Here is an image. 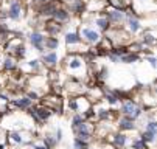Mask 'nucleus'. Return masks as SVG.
Here are the masks:
<instances>
[{
	"mask_svg": "<svg viewBox=\"0 0 157 149\" xmlns=\"http://www.w3.org/2000/svg\"><path fill=\"white\" fill-rule=\"evenodd\" d=\"M64 69L69 72V75L73 79H78V81H81L86 76V73L89 72L87 62L84 61L82 54H79V53H70L67 56L64 61Z\"/></svg>",
	"mask_w": 157,
	"mask_h": 149,
	"instance_id": "f257e3e1",
	"label": "nucleus"
},
{
	"mask_svg": "<svg viewBox=\"0 0 157 149\" xmlns=\"http://www.w3.org/2000/svg\"><path fill=\"white\" fill-rule=\"evenodd\" d=\"M120 114L123 117H128V118L136 121L137 118L142 117L143 109L137 104V101H134L132 98H128V99H121L120 101Z\"/></svg>",
	"mask_w": 157,
	"mask_h": 149,
	"instance_id": "f03ea898",
	"label": "nucleus"
},
{
	"mask_svg": "<svg viewBox=\"0 0 157 149\" xmlns=\"http://www.w3.org/2000/svg\"><path fill=\"white\" fill-rule=\"evenodd\" d=\"M5 11H6V19L13 20V22H19L24 17L27 8L22 0H8V8Z\"/></svg>",
	"mask_w": 157,
	"mask_h": 149,
	"instance_id": "7ed1b4c3",
	"label": "nucleus"
},
{
	"mask_svg": "<svg viewBox=\"0 0 157 149\" xmlns=\"http://www.w3.org/2000/svg\"><path fill=\"white\" fill-rule=\"evenodd\" d=\"M28 114L34 120L36 124H42V123L48 121L50 117L53 115V112L48 107H45V106H42V104H31V107L28 109Z\"/></svg>",
	"mask_w": 157,
	"mask_h": 149,
	"instance_id": "20e7f679",
	"label": "nucleus"
},
{
	"mask_svg": "<svg viewBox=\"0 0 157 149\" xmlns=\"http://www.w3.org/2000/svg\"><path fill=\"white\" fill-rule=\"evenodd\" d=\"M103 16L109 20L110 27H120L126 22V16H124V11L123 9H115V8H106L104 11H101Z\"/></svg>",
	"mask_w": 157,
	"mask_h": 149,
	"instance_id": "39448f33",
	"label": "nucleus"
},
{
	"mask_svg": "<svg viewBox=\"0 0 157 149\" xmlns=\"http://www.w3.org/2000/svg\"><path fill=\"white\" fill-rule=\"evenodd\" d=\"M78 33H79L81 40L84 42V44H87V45H97L100 42V39H101L100 33L97 30L90 28V27H81Z\"/></svg>",
	"mask_w": 157,
	"mask_h": 149,
	"instance_id": "423d86ee",
	"label": "nucleus"
},
{
	"mask_svg": "<svg viewBox=\"0 0 157 149\" xmlns=\"http://www.w3.org/2000/svg\"><path fill=\"white\" fill-rule=\"evenodd\" d=\"M17 70L22 75H34V73H39L42 70V64H40L39 59H31L25 64H20L17 67Z\"/></svg>",
	"mask_w": 157,
	"mask_h": 149,
	"instance_id": "0eeeda50",
	"label": "nucleus"
},
{
	"mask_svg": "<svg viewBox=\"0 0 157 149\" xmlns=\"http://www.w3.org/2000/svg\"><path fill=\"white\" fill-rule=\"evenodd\" d=\"M28 39H30L31 47H33L36 51L44 53V40H45V34H44L42 31H39V30H33V31L30 33Z\"/></svg>",
	"mask_w": 157,
	"mask_h": 149,
	"instance_id": "6e6552de",
	"label": "nucleus"
},
{
	"mask_svg": "<svg viewBox=\"0 0 157 149\" xmlns=\"http://www.w3.org/2000/svg\"><path fill=\"white\" fill-rule=\"evenodd\" d=\"M39 61H40V64L44 67H47L50 70H55L58 67V64H59V56H58L56 51H47V53L42 54V58Z\"/></svg>",
	"mask_w": 157,
	"mask_h": 149,
	"instance_id": "1a4fd4ad",
	"label": "nucleus"
},
{
	"mask_svg": "<svg viewBox=\"0 0 157 149\" xmlns=\"http://www.w3.org/2000/svg\"><path fill=\"white\" fill-rule=\"evenodd\" d=\"M44 30H45L47 36H53V37H58V34L64 30V25L62 24H58L55 22L53 19H48L44 22Z\"/></svg>",
	"mask_w": 157,
	"mask_h": 149,
	"instance_id": "9d476101",
	"label": "nucleus"
},
{
	"mask_svg": "<svg viewBox=\"0 0 157 149\" xmlns=\"http://www.w3.org/2000/svg\"><path fill=\"white\" fill-rule=\"evenodd\" d=\"M126 31L129 33V34H136V33H139L140 30H142V24H140V20H139V17H137V14H132V16H129V17H126Z\"/></svg>",
	"mask_w": 157,
	"mask_h": 149,
	"instance_id": "9b49d317",
	"label": "nucleus"
},
{
	"mask_svg": "<svg viewBox=\"0 0 157 149\" xmlns=\"http://www.w3.org/2000/svg\"><path fill=\"white\" fill-rule=\"evenodd\" d=\"M110 141H112V147H115V149H124L129 138L126 134L123 132H115V134H112L110 135Z\"/></svg>",
	"mask_w": 157,
	"mask_h": 149,
	"instance_id": "f8f14e48",
	"label": "nucleus"
},
{
	"mask_svg": "<svg viewBox=\"0 0 157 149\" xmlns=\"http://www.w3.org/2000/svg\"><path fill=\"white\" fill-rule=\"evenodd\" d=\"M10 101H11V102H8V104H11V107L20 109V110H28V109L31 107V104H33V101H31L30 98H27V96H19V98L10 99Z\"/></svg>",
	"mask_w": 157,
	"mask_h": 149,
	"instance_id": "ddd939ff",
	"label": "nucleus"
},
{
	"mask_svg": "<svg viewBox=\"0 0 157 149\" xmlns=\"http://www.w3.org/2000/svg\"><path fill=\"white\" fill-rule=\"evenodd\" d=\"M143 45V48H152L155 45V33L154 30H145L142 34V39L139 40Z\"/></svg>",
	"mask_w": 157,
	"mask_h": 149,
	"instance_id": "4468645a",
	"label": "nucleus"
},
{
	"mask_svg": "<svg viewBox=\"0 0 157 149\" xmlns=\"http://www.w3.org/2000/svg\"><path fill=\"white\" fill-rule=\"evenodd\" d=\"M117 127H118L120 132H124V131H134L137 126H136V121H134V120L121 115V118L117 120Z\"/></svg>",
	"mask_w": 157,
	"mask_h": 149,
	"instance_id": "2eb2a0df",
	"label": "nucleus"
},
{
	"mask_svg": "<svg viewBox=\"0 0 157 149\" xmlns=\"http://www.w3.org/2000/svg\"><path fill=\"white\" fill-rule=\"evenodd\" d=\"M65 45L67 47H79L82 44V40L79 37V33L78 31H69V33H65Z\"/></svg>",
	"mask_w": 157,
	"mask_h": 149,
	"instance_id": "dca6fc26",
	"label": "nucleus"
},
{
	"mask_svg": "<svg viewBox=\"0 0 157 149\" xmlns=\"http://www.w3.org/2000/svg\"><path fill=\"white\" fill-rule=\"evenodd\" d=\"M70 13L69 11H67V8L64 6V5H61L56 11H55V14H53V20H55V22H58V24H65L67 22V20H69L70 19Z\"/></svg>",
	"mask_w": 157,
	"mask_h": 149,
	"instance_id": "f3484780",
	"label": "nucleus"
},
{
	"mask_svg": "<svg viewBox=\"0 0 157 149\" xmlns=\"http://www.w3.org/2000/svg\"><path fill=\"white\" fill-rule=\"evenodd\" d=\"M19 67V61L13 56V54H8L3 58V62H2V69L5 72H16Z\"/></svg>",
	"mask_w": 157,
	"mask_h": 149,
	"instance_id": "a211bd4d",
	"label": "nucleus"
},
{
	"mask_svg": "<svg viewBox=\"0 0 157 149\" xmlns=\"http://www.w3.org/2000/svg\"><path fill=\"white\" fill-rule=\"evenodd\" d=\"M58 48H59V39L53 37V36H45V40H44V50L55 51Z\"/></svg>",
	"mask_w": 157,
	"mask_h": 149,
	"instance_id": "6ab92c4d",
	"label": "nucleus"
},
{
	"mask_svg": "<svg viewBox=\"0 0 157 149\" xmlns=\"http://www.w3.org/2000/svg\"><path fill=\"white\" fill-rule=\"evenodd\" d=\"M8 141H13L14 144H24V143H31V141H25L24 140V134H22L20 131H11L8 132V137H6Z\"/></svg>",
	"mask_w": 157,
	"mask_h": 149,
	"instance_id": "aec40b11",
	"label": "nucleus"
},
{
	"mask_svg": "<svg viewBox=\"0 0 157 149\" xmlns=\"http://www.w3.org/2000/svg\"><path fill=\"white\" fill-rule=\"evenodd\" d=\"M140 58H142V54H139V53L128 51L126 54L120 56V62H123V64H134V62H139Z\"/></svg>",
	"mask_w": 157,
	"mask_h": 149,
	"instance_id": "412c9836",
	"label": "nucleus"
},
{
	"mask_svg": "<svg viewBox=\"0 0 157 149\" xmlns=\"http://www.w3.org/2000/svg\"><path fill=\"white\" fill-rule=\"evenodd\" d=\"M95 25H97V27H98V30H100V31H103V33H106V31L110 28L109 20H107V19L103 16V13H101V14H100V16L95 19Z\"/></svg>",
	"mask_w": 157,
	"mask_h": 149,
	"instance_id": "4be33fe9",
	"label": "nucleus"
},
{
	"mask_svg": "<svg viewBox=\"0 0 157 149\" xmlns=\"http://www.w3.org/2000/svg\"><path fill=\"white\" fill-rule=\"evenodd\" d=\"M17 61H20V59H24L25 58V54H27V47H25V44H24V42H20V44L13 50V53H11Z\"/></svg>",
	"mask_w": 157,
	"mask_h": 149,
	"instance_id": "5701e85b",
	"label": "nucleus"
},
{
	"mask_svg": "<svg viewBox=\"0 0 157 149\" xmlns=\"http://www.w3.org/2000/svg\"><path fill=\"white\" fill-rule=\"evenodd\" d=\"M42 143L45 144V146H48L50 149H53L56 144H58V141H56V138H55V135L53 134H50V132H47L45 135L42 137Z\"/></svg>",
	"mask_w": 157,
	"mask_h": 149,
	"instance_id": "b1692460",
	"label": "nucleus"
},
{
	"mask_svg": "<svg viewBox=\"0 0 157 149\" xmlns=\"http://www.w3.org/2000/svg\"><path fill=\"white\" fill-rule=\"evenodd\" d=\"M155 134L157 132H151V131H143L142 132V135H140V138L145 141V143H154L155 141Z\"/></svg>",
	"mask_w": 157,
	"mask_h": 149,
	"instance_id": "393cba45",
	"label": "nucleus"
},
{
	"mask_svg": "<svg viewBox=\"0 0 157 149\" xmlns=\"http://www.w3.org/2000/svg\"><path fill=\"white\" fill-rule=\"evenodd\" d=\"M131 149H149V147H148V143H145V141L139 137V138H136V140H132Z\"/></svg>",
	"mask_w": 157,
	"mask_h": 149,
	"instance_id": "a878e982",
	"label": "nucleus"
},
{
	"mask_svg": "<svg viewBox=\"0 0 157 149\" xmlns=\"http://www.w3.org/2000/svg\"><path fill=\"white\" fill-rule=\"evenodd\" d=\"M143 58H145V61H146V62H149V65H151V69H152V70H155V69H157V61H155L154 54H143Z\"/></svg>",
	"mask_w": 157,
	"mask_h": 149,
	"instance_id": "bb28decb",
	"label": "nucleus"
},
{
	"mask_svg": "<svg viewBox=\"0 0 157 149\" xmlns=\"http://www.w3.org/2000/svg\"><path fill=\"white\" fill-rule=\"evenodd\" d=\"M89 144H90V143L81 141V140H78V138H75V140H73V149H87V147H89Z\"/></svg>",
	"mask_w": 157,
	"mask_h": 149,
	"instance_id": "cd10ccee",
	"label": "nucleus"
},
{
	"mask_svg": "<svg viewBox=\"0 0 157 149\" xmlns=\"http://www.w3.org/2000/svg\"><path fill=\"white\" fill-rule=\"evenodd\" d=\"M81 121H84L82 115H81V114H73V117H72V121H70V124H72V127H75V126H76V124H79Z\"/></svg>",
	"mask_w": 157,
	"mask_h": 149,
	"instance_id": "c85d7f7f",
	"label": "nucleus"
},
{
	"mask_svg": "<svg viewBox=\"0 0 157 149\" xmlns=\"http://www.w3.org/2000/svg\"><path fill=\"white\" fill-rule=\"evenodd\" d=\"M145 129H146V131H151V132H157V121H155V120H151V121H148Z\"/></svg>",
	"mask_w": 157,
	"mask_h": 149,
	"instance_id": "c756f323",
	"label": "nucleus"
},
{
	"mask_svg": "<svg viewBox=\"0 0 157 149\" xmlns=\"http://www.w3.org/2000/svg\"><path fill=\"white\" fill-rule=\"evenodd\" d=\"M47 2H50V0H31V3H33V6L36 8V11H37L44 3H47Z\"/></svg>",
	"mask_w": 157,
	"mask_h": 149,
	"instance_id": "7c9ffc66",
	"label": "nucleus"
},
{
	"mask_svg": "<svg viewBox=\"0 0 157 149\" xmlns=\"http://www.w3.org/2000/svg\"><path fill=\"white\" fill-rule=\"evenodd\" d=\"M31 144V149H50L48 146H45L44 143H30Z\"/></svg>",
	"mask_w": 157,
	"mask_h": 149,
	"instance_id": "2f4dec72",
	"label": "nucleus"
},
{
	"mask_svg": "<svg viewBox=\"0 0 157 149\" xmlns=\"http://www.w3.org/2000/svg\"><path fill=\"white\" fill-rule=\"evenodd\" d=\"M55 138H56V141H58V143L62 140V129H61V127H58V129L55 131Z\"/></svg>",
	"mask_w": 157,
	"mask_h": 149,
	"instance_id": "473e14b6",
	"label": "nucleus"
},
{
	"mask_svg": "<svg viewBox=\"0 0 157 149\" xmlns=\"http://www.w3.org/2000/svg\"><path fill=\"white\" fill-rule=\"evenodd\" d=\"M0 149H5V144H0Z\"/></svg>",
	"mask_w": 157,
	"mask_h": 149,
	"instance_id": "72a5a7b5",
	"label": "nucleus"
},
{
	"mask_svg": "<svg viewBox=\"0 0 157 149\" xmlns=\"http://www.w3.org/2000/svg\"><path fill=\"white\" fill-rule=\"evenodd\" d=\"M140 2H146V0H140Z\"/></svg>",
	"mask_w": 157,
	"mask_h": 149,
	"instance_id": "f704fd0d",
	"label": "nucleus"
}]
</instances>
